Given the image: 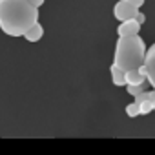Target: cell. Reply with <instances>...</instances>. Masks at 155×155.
<instances>
[{
    "instance_id": "obj_6",
    "label": "cell",
    "mask_w": 155,
    "mask_h": 155,
    "mask_svg": "<svg viewBox=\"0 0 155 155\" xmlns=\"http://www.w3.org/2000/svg\"><path fill=\"white\" fill-rule=\"evenodd\" d=\"M42 35H44V28H42L40 22H37L35 26H31V28L24 33V38H26L28 42H38V40L42 38Z\"/></svg>"
},
{
    "instance_id": "obj_13",
    "label": "cell",
    "mask_w": 155,
    "mask_h": 155,
    "mask_svg": "<svg viewBox=\"0 0 155 155\" xmlns=\"http://www.w3.org/2000/svg\"><path fill=\"white\" fill-rule=\"evenodd\" d=\"M126 2H128V4H131V6H133V8H137V9H139L140 6H144V0H126Z\"/></svg>"
},
{
    "instance_id": "obj_8",
    "label": "cell",
    "mask_w": 155,
    "mask_h": 155,
    "mask_svg": "<svg viewBox=\"0 0 155 155\" xmlns=\"http://www.w3.org/2000/svg\"><path fill=\"white\" fill-rule=\"evenodd\" d=\"M110 73H111V81H113L115 86H126V79H124L126 73L120 68H117L115 64H111L110 66Z\"/></svg>"
},
{
    "instance_id": "obj_11",
    "label": "cell",
    "mask_w": 155,
    "mask_h": 155,
    "mask_svg": "<svg viewBox=\"0 0 155 155\" xmlns=\"http://www.w3.org/2000/svg\"><path fill=\"white\" fill-rule=\"evenodd\" d=\"M126 91H128L130 95L137 97V95H140V93L144 91V86H126Z\"/></svg>"
},
{
    "instance_id": "obj_2",
    "label": "cell",
    "mask_w": 155,
    "mask_h": 155,
    "mask_svg": "<svg viewBox=\"0 0 155 155\" xmlns=\"http://www.w3.org/2000/svg\"><path fill=\"white\" fill-rule=\"evenodd\" d=\"M146 44L144 38L139 35L135 37H119L115 44V53H113V64L120 68L124 73L126 71H135L140 66H144L146 58Z\"/></svg>"
},
{
    "instance_id": "obj_12",
    "label": "cell",
    "mask_w": 155,
    "mask_h": 155,
    "mask_svg": "<svg viewBox=\"0 0 155 155\" xmlns=\"http://www.w3.org/2000/svg\"><path fill=\"white\" fill-rule=\"evenodd\" d=\"M146 101H148V102H151V104L155 106V90H151V91H146Z\"/></svg>"
},
{
    "instance_id": "obj_14",
    "label": "cell",
    "mask_w": 155,
    "mask_h": 155,
    "mask_svg": "<svg viewBox=\"0 0 155 155\" xmlns=\"http://www.w3.org/2000/svg\"><path fill=\"white\" fill-rule=\"evenodd\" d=\"M135 20H137V22L142 26V24L146 22V17H144V13H140V11H139V13H137V17H135Z\"/></svg>"
},
{
    "instance_id": "obj_17",
    "label": "cell",
    "mask_w": 155,
    "mask_h": 155,
    "mask_svg": "<svg viewBox=\"0 0 155 155\" xmlns=\"http://www.w3.org/2000/svg\"><path fill=\"white\" fill-rule=\"evenodd\" d=\"M153 111H155V106H153Z\"/></svg>"
},
{
    "instance_id": "obj_1",
    "label": "cell",
    "mask_w": 155,
    "mask_h": 155,
    "mask_svg": "<svg viewBox=\"0 0 155 155\" xmlns=\"http://www.w3.org/2000/svg\"><path fill=\"white\" fill-rule=\"evenodd\" d=\"M38 22V9L28 0H0V29L9 37L24 33Z\"/></svg>"
},
{
    "instance_id": "obj_3",
    "label": "cell",
    "mask_w": 155,
    "mask_h": 155,
    "mask_svg": "<svg viewBox=\"0 0 155 155\" xmlns=\"http://www.w3.org/2000/svg\"><path fill=\"white\" fill-rule=\"evenodd\" d=\"M137 13H139V9H137V8H133L131 4H128L126 0H119V2L113 6V17H115L117 20H120V22L135 18V17H137Z\"/></svg>"
},
{
    "instance_id": "obj_10",
    "label": "cell",
    "mask_w": 155,
    "mask_h": 155,
    "mask_svg": "<svg viewBox=\"0 0 155 155\" xmlns=\"http://www.w3.org/2000/svg\"><path fill=\"white\" fill-rule=\"evenodd\" d=\"M150 111H153V104H151V102L144 101V102L139 104V113H140V115H148Z\"/></svg>"
},
{
    "instance_id": "obj_7",
    "label": "cell",
    "mask_w": 155,
    "mask_h": 155,
    "mask_svg": "<svg viewBox=\"0 0 155 155\" xmlns=\"http://www.w3.org/2000/svg\"><path fill=\"white\" fill-rule=\"evenodd\" d=\"M124 79H126V86H144L146 77L140 75V73L135 69V71H126Z\"/></svg>"
},
{
    "instance_id": "obj_4",
    "label": "cell",
    "mask_w": 155,
    "mask_h": 155,
    "mask_svg": "<svg viewBox=\"0 0 155 155\" xmlns=\"http://www.w3.org/2000/svg\"><path fill=\"white\" fill-rule=\"evenodd\" d=\"M144 68H146V81H148L150 86L155 90V44H151V46L146 49Z\"/></svg>"
},
{
    "instance_id": "obj_9",
    "label": "cell",
    "mask_w": 155,
    "mask_h": 155,
    "mask_svg": "<svg viewBox=\"0 0 155 155\" xmlns=\"http://www.w3.org/2000/svg\"><path fill=\"white\" fill-rule=\"evenodd\" d=\"M126 115L128 117H139L140 113H139V104L137 102H130L128 106H126Z\"/></svg>"
},
{
    "instance_id": "obj_16",
    "label": "cell",
    "mask_w": 155,
    "mask_h": 155,
    "mask_svg": "<svg viewBox=\"0 0 155 155\" xmlns=\"http://www.w3.org/2000/svg\"><path fill=\"white\" fill-rule=\"evenodd\" d=\"M28 2H29L31 6H35V8L38 9V8H40V6H42L44 2H46V0H28Z\"/></svg>"
},
{
    "instance_id": "obj_5",
    "label": "cell",
    "mask_w": 155,
    "mask_h": 155,
    "mask_svg": "<svg viewBox=\"0 0 155 155\" xmlns=\"http://www.w3.org/2000/svg\"><path fill=\"white\" fill-rule=\"evenodd\" d=\"M139 31H140V24H139L135 18L124 20V22H120V26L117 28L119 37H135V35H139Z\"/></svg>"
},
{
    "instance_id": "obj_15",
    "label": "cell",
    "mask_w": 155,
    "mask_h": 155,
    "mask_svg": "<svg viewBox=\"0 0 155 155\" xmlns=\"http://www.w3.org/2000/svg\"><path fill=\"white\" fill-rule=\"evenodd\" d=\"M144 101H146V91H142L140 95H137L133 102H137V104H140V102H144Z\"/></svg>"
}]
</instances>
